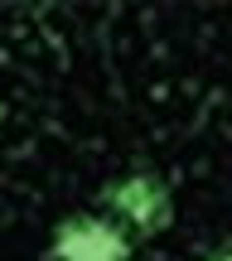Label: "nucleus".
<instances>
[{
	"label": "nucleus",
	"mask_w": 232,
	"mask_h": 261,
	"mask_svg": "<svg viewBox=\"0 0 232 261\" xmlns=\"http://www.w3.org/2000/svg\"><path fill=\"white\" fill-rule=\"evenodd\" d=\"M107 208H112V223L116 227H131L140 237H155L174 223V194L160 174L150 169H136V174L116 179L107 189Z\"/></svg>",
	"instance_id": "nucleus-1"
},
{
	"label": "nucleus",
	"mask_w": 232,
	"mask_h": 261,
	"mask_svg": "<svg viewBox=\"0 0 232 261\" xmlns=\"http://www.w3.org/2000/svg\"><path fill=\"white\" fill-rule=\"evenodd\" d=\"M48 256L54 261H131V237L112 218H68V223H58Z\"/></svg>",
	"instance_id": "nucleus-2"
},
{
	"label": "nucleus",
	"mask_w": 232,
	"mask_h": 261,
	"mask_svg": "<svg viewBox=\"0 0 232 261\" xmlns=\"http://www.w3.org/2000/svg\"><path fill=\"white\" fill-rule=\"evenodd\" d=\"M208 261H232V247H223V252H213Z\"/></svg>",
	"instance_id": "nucleus-3"
},
{
	"label": "nucleus",
	"mask_w": 232,
	"mask_h": 261,
	"mask_svg": "<svg viewBox=\"0 0 232 261\" xmlns=\"http://www.w3.org/2000/svg\"><path fill=\"white\" fill-rule=\"evenodd\" d=\"M0 116H5V112H0Z\"/></svg>",
	"instance_id": "nucleus-4"
}]
</instances>
